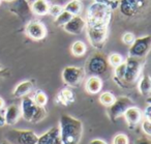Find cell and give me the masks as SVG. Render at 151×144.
<instances>
[{"label":"cell","instance_id":"obj_1","mask_svg":"<svg viewBox=\"0 0 151 144\" xmlns=\"http://www.w3.org/2000/svg\"><path fill=\"white\" fill-rule=\"evenodd\" d=\"M59 135L62 144H79L83 135V124L79 119L63 114L59 121Z\"/></svg>","mask_w":151,"mask_h":144},{"label":"cell","instance_id":"obj_2","mask_svg":"<svg viewBox=\"0 0 151 144\" xmlns=\"http://www.w3.org/2000/svg\"><path fill=\"white\" fill-rule=\"evenodd\" d=\"M112 9L107 2H93L87 11L86 25L108 26L111 20Z\"/></svg>","mask_w":151,"mask_h":144},{"label":"cell","instance_id":"obj_3","mask_svg":"<svg viewBox=\"0 0 151 144\" xmlns=\"http://www.w3.org/2000/svg\"><path fill=\"white\" fill-rule=\"evenodd\" d=\"M21 116L29 122H40L47 116V111L44 107L34 103L32 98L25 96L21 103Z\"/></svg>","mask_w":151,"mask_h":144},{"label":"cell","instance_id":"obj_4","mask_svg":"<svg viewBox=\"0 0 151 144\" xmlns=\"http://www.w3.org/2000/svg\"><path fill=\"white\" fill-rule=\"evenodd\" d=\"M143 65H144V59L128 57L125 60V72H124L123 79L119 85L122 87H126L136 83L141 76Z\"/></svg>","mask_w":151,"mask_h":144},{"label":"cell","instance_id":"obj_5","mask_svg":"<svg viewBox=\"0 0 151 144\" xmlns=\"http://www.w3.org/2000/svg\"><path fill=\"white\" fill-rule=\"evenodd\" d=\"M5 138L11 144H36L38 136L29 130H11L5 134Z\"/></svg>","mask_w":151,"mask_h":144},{"label":"cell","instance_id":"obj_6","mask_svg":"<svg viewBox=\"0 0 151 144\" xmlns=\"http://www.w3.org/2000/svg\"><path fill=\"white\" fill-rule=\"evenodd\" d=\"M108 67H109L108 58L101 52H96L91 55L86 65L87 72L91 76L103 75L108 71Z\"/></svg>","mask_w":151,"mask_h":144},{"label":"cell","instance_id":"obj_7","mask_svg":"<svg viewBox=\"0 0 151 144\" xmlns=\"http://www.w3.org/2000/svg\"><path fill=\"white\" fill-rule=\"evenodd\" d=\"M85 28H86L87 38H88L90 44L96 49L103 48L106 40H107L108 26L86 25Z\"/></svg>","mask_w":151,"mask_h":144},{"label":"cell","instance_id":"obj_8","mask_svg":"<svg viewBox=\"0 0 151 144\" xmlns=\"http://www.w3.org/2000/svg\"><path fill=\"white\" fill-rule=\"evenodd\" d=\"M151 49V36L145 35L142 38H136L134 42L130 45L128 51V57L145 59Z\"/></svg>","mask_w":151,"mask_h":144},{"label":"cell","instance_id":"obj_9","mask_svg":"<svg viewBox=\"0 0 151 144\" xmlns=\"http://www.w3.org/2000/svg\"><path fill=\"white\" fill-rule=\"evenodd\" d=\"M147 4V0H118L117 7L124 17H134Z\"/></svg>","mask_w":151,"mask_h":144},{"label":"cell","instance_id":"obj_10","mask_svg":"<svg viewBox=\"0 0 151 144\" xmlns=\"http://www.w3.org/2000/svg\"><path fill=\"white\" fill-rule=\"evenodd\" d=\"M134 106V103L128 96H119L116 98L114 103L108 107V115L112 121H116L120 116L124 114L126 109Z\"/></svg>","mask_w":151,"mask_h":144},{"label":"cell","instance_id":"obj_11","mask_svg":"<svg viewBox=\"0 0 151 144\" xmlns=\"http://www.w3.org/2000/svg\"><path fill=\"white\" fill-rule=\"evenodd\" d=\"M85 76L84 69L79 67H66L62 71V80L66 85L77 87L81 84Z\"/></svg>","mask_w":151,"mask_h":144},{"label":"cell","instance_id":"obj_12","mask_svg":"<svg viewBox=\"0 0 151 144\" xmlns=\"http://www.w3.org/2000/svg\"><path fill=\"white\" fill-rule=\"evenodd\" d=\"M26 33L34 41H42L47 35V28L38 21H31L26 26Z\"/></svg>","mask_w":151,"mask_h":144},{"label":"cell","instance_id":"obj_13","mask_svg":"<svg viewBox=\"0 0 151 144\" xmlns=\"http://www.w3.org/2000/svg\"><path fill=\"white\" fill-rule=\"evenodd\" d=\"M85 27L86 22L80 16H73V18L63 25V29L70 34H81Z\"/></svg>","mask_w":151,"mask_h":144},{"label":"cell","instance_id":"obj_14","mask_svg":"<svg viewBox=\"0 0 151 144\" xmlns=\"http://www.w3.org/2000/svg\"><path fill=\"white\" fill-rule=\"evenodd\" d=\"M36 144H62L59 135V127H54L40 136Z\"/></svg>","mask_w":151,"mask_h":144},{"label":"cell","instance_id":"obj_15","mask_svg":"<svg viewBox=\"0 0 151 144\" xmlns=\"http://www.w3.org/2000/svg\"><path fill=\"white\" fill-rule=\"evenodd\" d=\"M124 118H125L126 122H127L128 127L130 129H132L134 127H136L141 120H142L143 113L138 107L130 106L129 108L126 109V111L124 112Z\"/></svg>","mask_w":151,"mask_h":144},{"label":"cell","instance_id":"obj_16","mask_svg":"<svg viewBox=\"0 0 151 144\" xmlns=\"http://www.w3.org/2000/svg\"><path fill=\"white\" fill-rule=\"evenodd\" d=\"M4 117H5V123L9 125H14L18 122L19 118L21 117V110L20 107L17 105H11L5 109L4 112Z\"/></svg>","mask_w":151,"mask_h":144},{"label":"cell","instance_id":"obj_17","mask_svg":"<svg viewBox=\"0 0 151 144\" xmlns=\"http://www.w3.org/2000/svg\"><path fill=\"white\" fill-rule=\"evenodd\" d=\"M101 88H103V81L99 76H90L85 83V89L90 94L99 93Z\"/></svg>","mask_w":151,"mask_h":144},{"label":"cell","instance_id":"obj_18","mask_svg":"<svg viewBox=\"0 0 151 144\" xmlns=\"http://www.w3.org/2000/svg\"><path fill=\"white\" fill-rule=\"evenodd\" d=\"M75 102V94L68 88L62 89L56 96V103L57 104L63 105V106H68Z\"/></svg>","mask_w":151,"mask_h":144},{"label":"cell","instance_id":"obj_19","mask_svg":"<svg viewBox=\"0 0 151 144\" xmlns=\"http://www.w3.org/2000/svg\"><path fill=\"white\" fill-rule=\"evenodd\" d=\"M32 88H33V83L31 81H23L16 86L13 94L16 98H23L31 92Z\"/></svg>","mask_w":151,"mask_h":144},{"label":"cell","instance_id":"obj_20","mask_svg":"<svg viewBox=\"0 0 151 144\" xmlns=\"http://www.w3.org/2000/svg\"><path fill=\"white\" fill-rule=\"evenodd\" d=\"M50 4L47 0H35L31 3V9L35 15L45 16L49 13Z\"/></svg>","mask_w":151,"mask_h":144},{"label":"cell","instance_id":"obj_21","mask_svg":"<svg viewBox=\"0 0 151 144\" xmlns=\"http://www.w3.org/2000/svg\"><path fill=\"white\" fill-rule=\"evenodd\" d=\"M139 91L141 94L144 96H149L151 92V80L148 75H144L141 77L140 81H139Z\"/></svg>","mask_w":151,"mask_h":144},{"label":"cell","instance_id":"obj_22","mask_svg":"<svg viewBox=\"0 0 151 144\" xmlns=\"http://www.w3.org/2000/svg\"><path fill=\"white\" fill-rule=\"evenodd\" d=\"M63 9L66 12H68L69 14H71L73 16H80V14L83 11V5L81 3L80 0H73L70 2H68Z\"/></svg>","mask_w":151,"mask_h":144},{"label":"cell","instance_id":"obj_23","mask_svg":"<svg viewBox=\"0 0 151 144\" xmlns=\"http://www.w3.org/2000/svg\"><path fill=\"white\" fill-rule=\"evenodd\" d=\"M86 45L83 42H81V41H77V42H75L71 45V53H73V55H75L77 57L83 56L86 53Z\"/></svg>","mask_w":151,"mask_h":144},{"label":"cell","instance_id":"obj_24","mask_svg":"<svg viewBox=\"0 0 151 144\" xmlns=\"http://www.w3.org/2000/svg\"><path fill=\"white\" fill-rule=\"evenodd\" d=\"M73 18V15L69 14L68 12L64 11L63 9L60 14H59L57 17H55V20H54V23L56 26H63L64 24H66L69 20Z\"/></svg>","mask_w":151,"mask_h":144},{"label":"cell","instance_id":"obj_25","mask_svg":"<svg viewBox=\"0 0 151 144\" xmlns=\"http://www.w3.org/2000/svg\"><path fill=\"white\" fill-rule=\"evenodd\" d=\"M116 96H114L112 92L110 91H106V92H103L99 96V102L104 105V106H107L109 107L110 105H112L115 101Z\"/></svg>","mask_w":151,"mask_h":144},{"label":"cell","instance_id":"obj_26","mask_svg":"<svg viewBox=\"0 0 151 144\" xmlns=\"http://www.w3.org/2000/svg\"><path fill=\"white\" fill-rule=\"evenodd\" d=\"M32 100L34 101V103H35L36 105H38V106H42V107H45L47 104V102H48V98H47V94L45 93L44 91H42V90H37L35 93V96H34V98H32Z\"/></svg>","mask_w":151,"mask_h":144},{"label":"cell","instance_id":"obj_27","mask_svg":"<svg viewBox=\"0 0 151 144\" xmlns=\"http://www.w3.org/2000/svg\"><path fill=\"white\" fill-rule=\"evenodd\" d=\"M123 61H124L123 57L120 54H118V53H112V54L108 57V62H109V64L114 67L119 65L120 63H122Z\"/></svg>","mask_w":151,"mask_h":144},{"label":"cell","instance_id":"obj_28","mask_svg":"<svg viewBox=\"0 0 151 144\" xmlns=\"http://www.w3.org/2000/svg\"><path fill=\"white\" fill-rule=\"evenodd\" d=\"M128 143H129V140H128L127 136L125 134H117L113 138V144H128Z\"/></svg>","mask_w":151,"mask_h":144},{"label":"cell","instance_id":"obj_29","mask_svg":"<svg viewBox=\"0 0 151 144\" xmlns=\"http://www.w3.org/2000/svg\"><path fill=\"white\" fill-rule=\"evenodd\" d=\"M142 131L147 137H149L151 135V120L144 118V120L142 122Z\"/></svg>","mask_w":151,"mask_h":144},{"label":"cell","instance_id":"obj_30","mask_svg":"<svg viewBox=\"0 0 151 144\" xmlns=\"http://www.w3.org/2000/svg\"><path fill=\"white\" fill-rule=\"evenodd\" d=\"M134 40H136V38H134V34L132 32H126L122 36V42L127 46H130L134 42Z\"/></svg>","mask_w":151,"mask_h":144},{"label":"cell","instance_id":"obj_31","mask_svg":"<svg viewBox=\"0 0 151 144\" xmlns=\"http://www.w3.org/2000/svg\"><path fill=\"white\" fill-rule=\"evenodd\" d=\"M62 11H63L62 7H60V5H58V4H54V5H51V7H49L48 14H50L51 16H53V17L55 18V17H57Z\"/></svg>","mask_w":151,"mask_h":144},{"label":"cell","instance_id":"obj_32","mask_svg":"<svg viewBox=\"0 0 151 144\" xmlns=\"http://www.w3.org/2000/svg\"><path fill=\"white\" fill-rule=\"evenodd\" d=\"M151 106L150 105H148L146 108V110L144 111V113H143V117H144L145 119H149V120H151Z\"/></svg>","mask_w":151,"mask_h":144},{"label":"cell","instance_id":"obj_33","mask_svg":"<svg viewBox=\"0 0 151 144\" xmlns=\"http://www.w3.org/2000/svg\"><path fill=\"white\" fill-rule=\"evenodd\" d=\"M134 144H151V142H150V140H149L148 138L142 137V138H139Z\"/></svg>","mask_w":151,"mask_h":144},{"label":"cell","instance_id":"obj_34","mask_svg":"<svg viewBox=\"0 0 151 144\" xmlns=\"http://www.w3.org/2000/svg\"><path fill=\"white\" fill-rule=\"evenodd\" d=\"M89 144H108V143L101 139H93L89 142Z\"/></svg>","mask_w":151,"mask_h":144},{"label":"cell","instance_id":"obj_35","mask_svg":"<svg viewBox=\"0 0 151 144\" xmlns=\"http://www.w3.org/2000/svg\"><path fill=\"white\" fill-rule=\"evenodd\" d=\"M6 123H5V117H4V114H2V113H0V127H3V125H5Z\"/></svg>","mask_w":151,"mask_h":144},{"label":"cell","instance_id":"obj_36","mask_svg":"<svg viewBox=\"0 0 151 144\" xmlns=\"http://www.w3.org/2000/svg\"><path fill=\"white\" fill-rule=\"evenodd\" d=\"M4 106H5V102H4V100H3L2 98H0V111L3 110V108H4Z\"/></svg>","mask_w":151,"mask_h":144},{"label":"cell","instance_id":"obj_37","mask_svg":"<svg viewBox=\"0 0 151 144\" xmlns=\"http://www.w3.org/2000/svg\"><path fill=\"white\" fill-rule=\"evenodd\" d=\"M5 76V74H4V69H2V71H0V79L1 78H3Z\"/></svg>","mask_w":151,"mask_h":144},{"label":"cell","instance_id":"obj_38","mask_svg":"<svg viewBox=\"0 0 151 144\" xmlns=\"http://www.w3.org/2000/svg\"><path fill=\"white\" fill-rule=\"evenodd\" d=\"M95 2H104V1H105V0H94Z\"/></svg>","mask_w":151,"mask_h":144},{"label":"cell","instance_id":"obj_39","mask_svg":"<svg viewBox=\"0 0 151 144\" xmlns=\"http://www.w3.org/2000/svg\"><path fill=\"white\" fill-rule=\"evenodd\" d=\"M26 1H27V2H29V3H32L33 1H35V0H26Z\"/></svg>","mask_w":151,"mask_h":144},{"label":"cell","instance_id":"obj_40","mask_svg":"<svg viewBox=\"0 0 151 144\" xmlns=\"http://www.w3.org/2000/svg\"><path fill=\"white\" fill-rule=\"evenodd\" d=\"M2 69H3V67H2V65H1V64H0V71H2Z\"/></svg>","mask_w":151,"mask_h":144},{"label":"cell","instance_id":"obj_41","mask_svg":"<svg viewBox=\"0 0 151 144\" xmlns=\"http://www.w3.org/2000/svg\"><path fill=\"white\" fill-rule=\"evenodd\" d=\"M3 1H7L9 2V1H13V0H3Z\"/></svg>","mask_w":151,"mask_h":144},{"label":"cell","instance_id":"obj_42","mask_svg":"<svg viewBox=\"0 0 151 144\" xmlns=\"http://www.w3.org/2000/svg\"><path fill=\"white\" fill-rule=\"evenodd\" d=\"M0 2H1V0H0Z\"/></svg>","mask_w":151,"mask_h":144},{"label":"cell","instance_id":"obj_43","mask_svg":"<svg viewBox=\"0 0 151 144\" xmlns=\"http://www.w3.org/2000/svg\"><path fill=\"white\" fill-rule=\"evenodd\" d=\"M2 144H5V143H2Z\"/></svg>","mask_w":151,"mask_h":144}]
</instances>
